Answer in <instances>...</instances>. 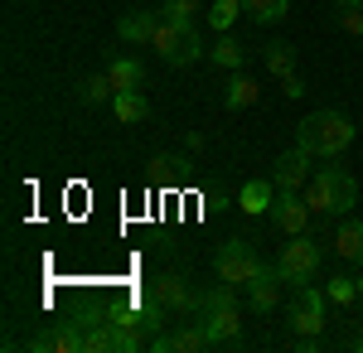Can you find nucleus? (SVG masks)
I'll list each match as a JSON object with an SVG mask.
<instances>
[{
  "label": "nucleus",
  "mask_w": 363,
  "mask_h": 353,
  "mask_svg": "<svg viewBox=\"0 0 363 353\" xmlns=\"http://www.w3.org/2000/svg\"><path fill=\"white\" fill-rule=\"evenodd\" d=\"M320 257H325V252L310 242L306 232H296L291 242L281 247V257H277V276L286 281V286H291V291H296V286H310V281H315V271H320Z\"/></svg>",
  "instance_id": "39448f33"
},
{
  "label": "nucleus",
  "mask_w": 363,
  "mask_h": 353,
  "mask_svg": "<svg viewBox=\"0 0 363 353\" xmlns=\"http://www.w3.org/2000/svg\"><path fill=\"white\" fill-rule=\"evenodd\" d=\"M150 349H155V353H199V349H213V344H208V334H203L199 325H189V329L155 334V339H150Z\"/></svg>",
  "instance_id": "4468645a"
},
{
  "label": "nucleus",
  "mask_w": 363,
  "mask_h": 353,
  "mask_svg": "<svg viewBox=\"0 0 363 353\" xmlns=\"http://www.w3.org/2000/svg\"><path fill=\"white\" fill-rule=\"evenodd\" d=\"M213 68H223V73H242V63H247V49L233 39V34H218V44H213Z\"/></svg>",
  "instance_id": "6ab92c4d"
},
{
  "label": "nucleus",
  "mask_w": 363,
  "mask_h": 353,
  "mask_svg": "<svg viewBox=\"0 0 363 353\" xmlns=\"http://www.w3.org/2000/svg\"><path fill=\"white\" fill-rule=\"evenodd\" d=\"M359 296H363V276H359Z\"/></svg>",
  "instance_id": "c756f323"
},
{
  "label": "nucleus",
  "mask_w": 363,
  "mask_h": 353,
  "mask_svg": "<svg viewBox=\"0 0 363 353\" xmlns=\"http://www.w3.org/2000/svg\"><path fill=\"white\" fill-rule=\"evenodd\" d=\"M291 329L306 334V339H315V334L325 329V296H320V291L296 286V296H291Z\"/></svg>",
  "instance_id": "6e6552de"
},
{
  "label": "nucleus",
  "mask_w": 363,
  "mask_h": 353,
  "mask_svg": "<svg viewBox=\"0 0 363 353\" xmlns=\"http://www.w3.org/2000/svg\"><path fill=\"white\" fill-rule=\"evenodd\" d=\"M194 325L208 334L213 349H218V344H233V339L242 334V300L233 296V291H208V296H199Z\"/></svg>",
  "instance_id": "7ed1b4c3"
},
{
  "label": "nucleus",
  "mask_w": 363,
  "mask_h": 353,
  "mask_svg": "<svg viewBox=\"0 0 363 353\" xmlns=\"http://www.w3.org/2000/svg\"><path fill=\"white\" fill-rule=\"evenodd\" d=\"M262 97V82L252 78V73H233V82L223 87V107L228 111H242V107H252Z\"/></svg>",
  "instance_id": "f3484780"
},
{
  "label": "nucleus",
  "mask_w": 363,
  "mask_h": 353,
  "mask_svg": "<svg viewBox=\"0 0 363 353\" xmlns=\"http://www.w3.org/2000/svg\"><path fill=\"white\" fill-rule=\"evenodd\" d=\"M267 73H277V78H286L291 68H296V49L291 44H267Z\"/></svg>",
  "instance_id": "393cba45"
},
{
  "label": "nucleus",
  "mask_w": 363,
  "mask_h": 353,
  "mask_svg": "<svg viewBox=\"0 0 363 353\" xmlns=\"http://www.w3.org/2000/svg\"><path fill=\"white\" fill-rule=\"evenodd\" d=\"M335 25L344 34L363 39V0H335Z\"/></svg>",
  "instance_id": "4be33fe9"
},
{
  "label": "nucleus",
  "mask_w": 363,
  "mask_h": 353,
  "mask_svg": "<svg viewBox=\"0 0 363 353\" xmlns=\"http://www.w3.org/2000/svg\"><path fill=\"white\" fill-rule=\"evenodd\" d=\"M281 286H286V281L277 276V267H262V271L247 281V291H252L247 305L257 310V315H272V310L281 305Z\"/></svg>",
  "instance_id": "f8f14e48"
},
{
  "label": "nucleus",
  "mask_w": 363,
  "mask_h": 353,
  "mask_svg": "<svg viewBox=\"0 0 363 353\" xmlns=\"http://www.w3.org/2000/svg\"><path fill=\"white\" fill-rule=\"evenodd\" d=\"M310 203H306V194L301 189H281L277 194V208H272V223H277L286 237H296V232H306L310 228Z\"/></svg>",
  "instance_id": "1a4fd4ad"
},
{
  "label": "nucleus",
  "mask_w": 363,
  "mask_h": 353,
  "mask_svg": "<svg viewBox=\"0 0 363 353\" xmlns=\"http://www.w3.org/2000/svg\"><path fill=\"white\" fill-rule=\"evenodd\" d=\"M335 252H339V262L363 267V218H344L335 228Z\"/></svg>",
  "instance_id": "2eb2a0df"
},
{
  "label": "nucleus",
  "mask_w": 363,
  "mask_h": 353,
  "mask_svg": "<svg viewBox=\"0 0 363 353\" xmlns=\"http://www.w3.org/2000/svg\"><path fill=\"white\" fill-rule=\"evenodd\" d=\"M354 296H359V281H349V276H335V281L325 286V300L339 305V310H344V305H354Z\"/></svg>",
  "instance_id": "a878e982"
},
{
  "label": "nucleus",
  "mask_w": 363,
  "mask_h": 353,
  "mask_svg": "<svg viewBox=\"0 0 363 353\" xmlns=\"http://www.w3.org/2000/svg\"><path fill=\"white\" fill-rule=\"evenodd\" d=\"M315 155H310L306 145L296 140L291 150H281L277 155V164H272V179H277V189H306L310 184V174H315Z\"/></svg>",
  "instance_id": "0eeeda50"
},
{
  "label": "nucleus",
  "mask_w": 363,
  "mask_h": 353,
  "mask_svg": "<svg viewBox=\"0 0 363 353\" xmlns=\"http://www.w3.org/2000/svg\"><path fill=\"white\" fill-rule=\"evenodd\" d=\"M107 78H112L116 92H131V87L145 82V68H140L136 58H112V63H107Z\"/></svg>",
  "instance_id": "aec40b11"
},
{
  "label": "nucleus",
  "mask_w": 363,
  "mask_h": 353,
  "mask_svg": "<svg viewBox=\"0 0 363 353\" xmlns=\"http://www.w3.org/2000/svg\"><path fill=\"white\" fill-rule=\"evenodd\" d=\"M155 300H160L165 310H174V315H194L199 310V291L174 271H165L160 281H155Z\"/></svg>",
  "instance_id": "9d476101"
},
{
  "label": "nucleus",
  "mask_w": 363,
  "mask_h": 353,
  "mask_svg": "<svg viewBox=\"0 0 363 353\" xmlns=\"http://www.w3.org/2000/svg\"><path fill=\"white\" fill-rule=\"evenodd\" d=\"M78 92H83L87 107H97V102H112V97H116V87H112V78H107V73H92V78H83V87H78Z\"/></svg>",
  "instance_id": "b1692460"
},
{
  "label": "nucleus",
  "mask_w": 363,
  "mask_h": 353,
  "mask_svg": "<svg viewBox=\"0 0 363 353\" xmlns=\"http://www.w3.org/2000/svg\"><path fill=\"white\" fill-rule=\"evenodd\" d=\"M238 15H242V0H213L208 5V25L218 29V34H228V29L238 25Z\"/></svg>",
  "instance_id": "5701e85b"
},
{
  "label": "nucleus",
  "mask_w": 363,
  "mask_h": 353,
  "mask_svg": "<svg viewBox=\"0 0 363 353\" xmlns=\"http://www.w3.org/2000/svg\"><path fill=\"white\" fill-rule=\"evenodd\" d=\"M286 10H291V0H242V15H252L257 25H277L286 20Z\"/></svg>",
  "instance_id": "412c9836"
},
{
  "label": "nucleus",
  "mask_w": 363,
  "mask_h": 353,
  "mask_svg": "<svg viewBox=\"0 0 363 353\" xmlns=\"http://www.w3.org/2000/svg\"><path fill=\"white\" fill-rule=\"evenodd\" d=\"M155 29H160V15H140V10H131V15L116 20V34H121L126 44H150Z\"/></svg>",
  "instance_id": "dca6fc26"
},
{
  "label": "nucleus",
  "mask_w": 363,
  "mask_h": 353,
  "mask_svg": "<svg viewBox=\"0 0 363 353\" xmlns=\"http://www.w3.org/2000/svg\"><path fill=\"white\" fill-rule=\"evenodd\" d=\"M112 111L121 126H136V121H145L150 116V102H145V92L140 87H131V92H116L112 97Z\"/></svg>",
  "instance_id": "a211bd4d"
},
{
  "label": "nucleus",
  "mask_w": 363,
  "mask_h": 353,
  "mask_svg": "<svg viewBox=\"0 0 363 353\" xmlns=\"http://www.w3.org/2000/svg\"><path fill=\"white\" fill-rule=\"evenodd\" d=\"M160 15H165V20H194V15H199V0H165V5H160Z\"/></svg>",
  "instance_id": "bb28decb"
},
{
  "label": "nucleus",
  "mask_w": 363,
  "mask_h": 353,
  "mask_svg": "<svg viewBox=\"0 0 363 353\" xmlns=\"http://www.w3.org/2000/svg\"><path fill=\"white\" fill-rule=\"evenodd\" d=\"M150 49L165 58L169 68H189V63L203 58V44H199L194 20H165V15H160V29H155Z\"/></svg>",
  "instance_id": "20e7f679"
},
{
  "label": "nucleus",
  "mask_w": 363,
  "mask_h": 353,
  "mask_svg": "<svg viewBox=\"0 0 363 353\" xmlns=\"http://www.w3.org/2000/svg\"><path fill=\"white\" fill-rule=\"evenodd\" d=\"M296 136H301V145H306L315 160H339V155L354 145V121H349L344 111L325 107V111H310Z\"/></svg>",
  "instance_id": "f03ea898"
},
{
  "label": "nucleus",
  "mask_w": 363,
  "mask_h": 353,
  "mask_svg": "<svg viewBox=\"0 0 363 353\" xmlns=\"http://www.w3.org/2000/svg\"><path fill=\"white\" fill-rule=\"evenodd\" d=\"M281 92H286V97H296V102H301V97H306V82L296 78V73H286V78H281Z\"/></svg>",
  "instance_id": "cd10ccee"
},
{
  "label": "nucleus",
  "mask_w": 363,
  "mask_h": 353,
  "mask_svg": "<svg viewBox=\"0 0 363 353\" xmlns=\"http://www.w3.org/2000/svg\"><path fill=\"white\" fill-rule=\"evenodd\" d=\"M238 208L247 218H262L277 208V179H247L242 189H238Z\"/></svg>",
  "instance_id": "ddd939ff"
},
{
  "label": "nucleus",
  "mask_w": 363,
  "mask_h": 353,
  "mask_svg": "<svg viewBox=\"0 0 363 353\" xmlns=\"http://www.w3.org/2000/svg\"><path fill=\"white\" fill-rule=\"evenodd\" d=\"M262 267H267L262 252H257L252 242H242V237H233V242H223L218 252H213V271H218L223 286H247Z\"/></svg>",
  "instance_id": "423d86ee"
},
{
  "label": "nucleus",
  "mask_w": 363,
  "mask_h": 353,
  "mask_svg": "<svg viewBox=\"0 0 363 353\" xmlns=\"http://www.w3.org/2000/svg\"><path fill=\"white\" fill-rule=\"evenodd\" d=\"M301 194H306V203H310V213H315V218L349 213V208L359 203V184H354V174H349L339 160H325V164H320Z\"/></svg>",
  "instance_id": "f257e3e1"
},
{
  "label": "nucleus",
  "mask_w": 363,
  "mask_h": 353,
  "mask_svg": "<svg viewBox=\"0 0 363 353\" xmlns=\"http://www.w3.org/2000/svg\"><path fill=\"white\" fill-rule=\"evenodd\" d=\"M354 349H359V353H363V334H359V339H354Z\"/></svg>",
  "instance_id": "c85d7f7f"
},
{
  "label": "nucleus",
  "mask_w": 363,
  "mask_h": 353,
  "mask_svg": "<svg viewBox=\"0 0 363 353\" xmlns=\"http://www.w3.org/2000/svg\"><path fill=\"white\" fill-rule=\"evenodd\" d=\"M29 349L34 353H83V325L68 320V325H58V329H44V334L29 339Z\"/></svg>",
  "instance_id": "9b49d317"
}]
</instances>
